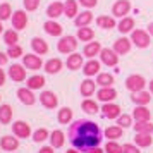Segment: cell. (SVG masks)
<instances>
[{
    "instance_id": "9f6ffc18",
    "label": "cell",
    "mask_w": 153,
    "mask_h": 153,
    "mask_svg": "<svg viewBox=\"0 0 153 153\" xmlns=\"http://www.w3.org/2000/svg\"><path fill=\"white\" fill-rule=\"evenodd\" d=\"M67 153H79V152H77L76 148H74V150H67Z\"/></svg>"
},
{
    "instance_id": "3957f363",
    "label": "cell",
    "mask_w": 153,
    "mask_h": 153,
    "mask_svg": "<svg viewBox=\"0 0 153 153\" xmlns=\"http://www.w3.org/2000/svg\"><path fill=\"white\" fill-rule=\"evenodd\" d=\"M150 33L143 31V29H134L131 33V42L138 47V48H146L150 45Z\"/></svg>"
},
{
    "instance_id": "91938a15",
    "label": "cell",
    "mask_w": 153,
    "mask_h": 153,
    "mask_svg": "<svg viewBox=\"0 0 153 153\" xmlns=\"http://www.w3.org/2000/svg\"><path fill=\"white\" fill-rule=\"evenodd\" d=\"M0 98H2V97H0Z\"/></svg>"
},
{
    "instance_id": "e575fe53",
    "label": "cell",
    "mask_w": 153,
    "mask_h": 153,
    "mask_svg": "<svg viewBox=\"0 0 153 153\" xmlns=\"http://www.w3.org/2000/svg\"><path fill=\"white\" fill-rule=\"evenodd\" d=\"M10 120H12V107L10 105H2L0 107V122L9 124Z\"/></svg>"
},
{
    "instance_id": "8fae6325",
    "label": "cell",
    "mask_w": 153,
    "mask_h": 153,
    "mask_svg": "<svg viewBox=\"0 0 153 153\" xmlns=\"http://www.w3.org/2000/svg\"><path fill=\"white\" fill-rule=\"evenodd\" d=\"M12 131L17 138H29V134H31V127L29 124H26L24 120H17L12 124Z\"/></svg>"
},
{
    "instance_id": "f907efd6",
    "label": "cell",
    "mask_w": 153,
    "mask_h": 153,
    "mask_svg": "<svg viewBox=\"0 0 153 153\" xmlns=\"http://www.w3.org/2000/svg\"><path fill=\"white\" fill-rule=\"evenodd\" d=\"M9 60V55L7 53H4V52H0V65H5Z\"/></svg>"
},
{
    "instance_id": "836d02e7",
    "label": "cell",
    "mask_w": 153,
    "mask_h": 153,
    "mask_svg": "<svg viewBox=\"0 0 153 153\" xmlns=\"http://www.w3.org/2000/svg\"><path fill=\"white\" fill-rule=\"evenodd\" d=\"M97 84H100L102 88H108L114 84V76L108 74V72H100L97 76Z\"/></svg>"
},
{
    "instance_id": "4316f807",
    "label": "cell",
    "mask_w": 153,
    "mask_h": 153,
    "mask_svg": "<svg viewBox=\"0 0 153 153\" xmlns=\"http://www.w3.org/2000/svg\"><path fill=\"white\" fill-rule=\"evenodd\" d=\"M134 143H136L138 146L146 148V146H150L153 143V138H152V134H146V132H136V136H134Z\"/></svg>"
},
{
    "instance_id": "7402d4cb",
    "label": "cell",
    "mask_w": 153,
    "mask_h": 153,
    "mask_svg": "<svg viewBox=\"0 0 153 153\" xmlns=\"http://www.w3.org/2000/svg\"><path fill=\"white\" fill-rule=\"evenodd\" d=\"M93 21V14H91V10H84L81 14L76 16V26L77 28H84V26H90V22Z\"/></svg>"
},
{
    "instance_id": "1f68e13d",
    "label": "cell",
    "mask_w": 153,
    "mask_h": 153,
    "mask_svg": "<svg viewBox=\"0 0 153 153\" xmlns=\"http://www.w3.org/2000/svg\"><path fill=\"white\" fill-rule=\"evenodd\" d=\"M95 38V31L88 26H84V28H79L77 29V40H81V42H91Z\"/></svg>"
},
{
    "instance_id": "f1b7e54d",
    "label": "cell",
    "mask_w": 153,
    "mask_h": 153,
    "mask_svg": "<svg viewBox=\"0 0 153 153\" xmlns=\"http://www.w3.org/2000/svg\"><path fill=\"white\" fill-rule=\"evenodd\" d=\"M150 100H152L150 93H146V91H143V90L132 93V102L136 105H146V103H150Z\"/></svg>"
},
{
    "instance_id": "2e32d148",
    "label": "cell",
    "mask_w": 153,
    "mask_h": 153,
    "mask_svg": "<svg viewBox=\"0 0 153 153\" xmlns=\"http://www.w3.org/2000/svg\"><path fill=\"white\" fill-rule=\"evenodd\" d=\"M31 47H33V50H35V53H38V55H45V53L48 52L47 42H45L43 38H40V36H35V38L31 40Z\"/></svg>"
},
{
    "instance_id": "8992f818",
    "label": "cell",
    "mask_w": 153,
    "mask_h": 153,
    "mask_svg": "<svg viewBox=\"0 0 153 153\" xmlns=\"http://www.w3.org/2000/svg\"><path fill=\"white\" fill-rule=\"evenodd\" d=\"M129 10H131V2L129 0H117L114 4V7H112V14H114V17L122 19V17L129 14Z\"/></svg>"
},
{
    "instance_id": "8d00e7d4",
    "label": "cell",
    "mask_w": 153,
    "mask_h": 153,
    "mask_svg": "<svg viewBox=\"0 0 153 153\" xmlns=\"http://www.w3.org/2000/svg\"><path fill=\"white\" fill-rule=\"evenodd\" d=\"M97 24L103 29H112V28H115V19L110 17V16H100L97 19Z\"/></svg>"
},
{
    "instance_id": "d4e9b609",
    "label": "cell",
    "mask_w": 153,
    "mask_h": 153,
    "mask_svg": "<svg viewBox=\"0 0 153 153\" xmlns=\"http://www.w3.org/2000/svg\"><path fill=\"white\" fill-rule=\"evenodd\" d=\"M67 67L71 71H77L83 67V55L81 53H71L67 59Z\"/></svg>"
},
{
    "instance_id": "ab89813d",
    "label": "cell",
    "mask_w": 153,
    "mask_h": 153,
    "mask_svg": "<svg viewBox=\"0 0 153 153\" xmlns=\"http://www.w3.org/2000/svg\"><path fill=\"white\" fill-rule=\"evenodd\" d=\"M105 136L108 139H117L122 136V127L120 126H112V127H107L105 129Z\"/></svg>"
},
{
    "instance_id": "5bb4252c",
    "label": "cell",
    "mask_w": 153,
    "mask_h": 153,
    "mask_svg": "<svg viewBox=\"0 0 153 153\" xmlns=\"http://www.w3.org/2000/svg\"><path fill=\"white\" fill-rule=\"evenodd\" d=\"M131 40L129 38H119L117 42L114 43V50L117 52L119 55H126V53H129V50H131Z\"/></svg>"
},
{
    "instance_id": "ee69618b",
    "label": "cell",
    "mask_w": 153,
    "mask_h": 153,
    "mask_svg": "<svg viewBox=\"0 0 153 153\" xmlns=\"http://www.w3.org/2000/svg\"><path fill=\"white\" fill-rule=\"evenodd\" d=\"M117 124L124 129V127H129V126L132 124V117L131 115H127V114H120L117 117Z\"/></svg>"
},
{
    "instance_id": "277c9868",
    "label": "cell",
    "mask_w": 153,
    "mask_h": 153,
    "mask_svg": "<svg viewBox=\"0 0 153 153\" xmlns=\"http://www.w3.org/2000/svg\"><path fill=\"white\" fill-rule=\"evenodd\" d=\"M145 77L139 76V74H132V76H129L127 79H126V88L129 91H132V93H136V91H141L143 88H145Z\"/></svg>"
},
{
    "instance_id": "7bdbcfd3",
    "label": "cell",
    "mask_w": 153,
    "mask_h": 153,
    "mask_svg": "<svg viewBox=\"0 0 153 153\" xmlns=\"http://www.w3.org/2000/svg\"><path fill=\"white\" fill-rule=\"evenodd\" d=\"M10 14H12L10 5H9L7 2H5V4H2V5H0V21H7L9 17H10Z\"/></svg>"
},
{
    "instance_id": "11a10c76",
    "label": "cell",
    "mask_w": 153,
    "mask_h": 153,
    "mask_svg": "<svg viewBox=\"0 0 153 153\" xmlns=\"http://www.w3.org/2000/svg\"><path fill=\"white\" fill-rule=\"evenodd\" d=\"M148 33L153 36V22H150V26H148Z\"/></svg>"
},
{
    "instance_id": "30bf717a",
    "label": "cell",
    "mask_w": 153,
    "mask_h": 153,
    "mask_svg": "<svg viewBox=\"0 0 153 153\" xmlns=\"http://www.w3.org/2000/svg\"><path fill=\"white\" fill-rule=\"evenodd\" d=\"M40 102L47 108H55L57 105H59V98H57V95L53 91H43L42 95H40Z\"/></svg>"
},
{
    "instance_id": "4fadbf2b",
    "label": "cell",
    "mask_w": 153,
    "mask_h": 153,
    "mask_svg": "<svg viewBox=\"0 0 153 153\" xmlns=\"http://www.w3.org/2000/svg\"><path fill=\"white\" fill-rule=\"evenodd\" d=\"M17 98L24 105H33L36 102V97L33 95V90H29V88H19L17 90Z\"/></svg>"
},
{
    "instance_id": "83f0119b",
    "label": "cell",
    "mask_w": 153,
    "mask_h": 153,
    "mask_svg": "<svg viewBox=\"0 0 153 153\" xmlns=\"http://www.w3.org/2000/svg\"><path fill=\"white\" fill-rule=\"evenodd\" d=\"M43 86H45V77L43 76H31L26 81V88H29V90H40Z\"/></svg>"
},
{
    "instance_id": "9a60e30c",
    "label": "cell",
    "mask_w": 153,
    "mask_h": 153,
    "mask_svg": "<svg viewBox=\"0 0 153 153\" xmlns=\"http://www.w3.org/2000/svg\"><path fill=\"white\" fill-rule=\"evenodd\" d=\"M0 146L5 152H16L17 146H19V139L12 138V136H4V138L0 139Z\"/></svg>"
},
{
    "instance_id": "52a82bcc",
    "label": "cell",
    "mask_w": 153,
    "mask_h": 153,
    "mask_svg": "<svg viewBox=\"0 0 153 153\" xmlns=\"http://www.w3.org/2000/svg\"><path fill=\"white\" fill-rule=\"evenodd\" d=\"M22 64H24V67L29 71H38L43 67V62L42 59L35 53H26V55H22Z\"/></svg>"
},
{
    "instance_id": "6da1fadb",
    "label": "cell",
    "mask_w": 153,
    "mask_h": 153,
    "mask_svg": "<svg viewBox=\"0 0 153 153\" xmlns=\"http://www.w3.org/2000/svg\"><path fill=\"white\" fill-rule=\"evenodd\" d=\"M69 141L77 152H90L102 141L100 127L93 120L79 119L69 127Z\"/></svg>"
},
{
    "instance_id": "74e56055",
    "label": "cell",
    "mask_w": 153,
    "mask_h": 153,
    "mask_svg": "<svg viewBox=\"0 0 153 153\" xmlns=\"http://www.w3.org/2000/svg\"><path fill=\"white\" fill-rule=\"evenodd\" d=\"M4 42L7 43L9 47L17 45V42H19V35H17V31H16V29H7V31L4 33Z\"/></svg>"
},
{
    "instance_id": "681fc988",
    "label": "cell",
    "mask_w": 153,
    "mask_h": 153,
    "mask_svg": "<svg viewBox=\"0 0 153 153\" xmlns=\"http://www.w3.org/2000/svg\"><path fill=\"white\" fill-rule=\"evenodd\" d=\"M81 5H84V7H88V9H91V7H97V4H98V0H77Z\"/></svg>"
},
{
    "instance_id": "b9f144b4",
    "label": "cell",
    "mask_w": 153,
    "mask_h": 153,
    "mask_svg": "<svg viewBox=\"0 0 153 153\" xmlns=\"http://www.w3.org/2000/svg\"><path fill=\"white\" fill-rule=\"evenodd\" d=\"M105 153H122V146L115 143L114 139L107 141V146H105Z\"/></svg>"
},
{
    "instance_id": "f6af8a7d",
    "label": "cell",
    "mask_w": 153,
    "mask_h": 153,
    "mask_svg": "<svg viewBox=\"0 0 153 153\" xmlns=\"http://www.w3.org/2000/svg\"><path fill=\"white\" fill-rule=\"evenodd\" d=\"M48 138V131L47 129H38V131H35V134H33V139H35L36 143H42V141H45V139Z\"/></svg>"
},
{
    "instance_id": "ba28073f",
    "label": "cell",
    "mask_w": 153,
    "mask_h": 153,
    "mask_svg": "<svg viewBox=\"0 0 153 153\" xmlns=\"http://www.w3.org/2000/svg\"><path fill=\"white\" fill-rule=\"evenodd\" d=\"M9 76L12 81L16 83H21L26 79V69H24V65H19V64H14V65H10L9 67Z\"/></svg>"
},
{
    "instance_id": "ffe728a7",
    "label": "cell",
    "mask_w": 153,
    "mask_h": 153,
    "mask_svg": "<svg viewBox=\"0 0 153 153\" xmlns=\"http://www.w3.org/2000/svg\"><path fill=\"white\" fill-rule=\"evenodd\" d=\"M132 117L136 120H152V114L145 105H136V108L132 112Z\"/></svg>"
},
{
    "instance_id": "4dcf8cb0",
    "label": "cell",
    "mask_w": 153,
    "mask_h": 153,
    "mask_svg": "<svg viewBox=\"0 0 153 153\" xmlns=\"http://www.w3.org/2000/svg\"><path fill=\"white\" fill-rule=\"evenodd\" d=\"M60 69H62V60L60 59H50L48 62L45 64V71L48 74H57Z\"/></svg>"
},
{
    "instance_id": "603a6c76",
    "label": "cell",
    "mask_w": 153,
    "mask_h": 153,
    "mask_svg": "<svg viewBox=\"0 0 153 153\" xmlns=\"http://www.w3.org/2000/svg\"><path fill=\"white\" fill-rule=\"evenodd\" d=\"M102 110H103V115L108 119H117L120 115V107L115 103H105Z\"/></svg>"
},
{
    "instance_id": "ac0fdd59",
    "label": "cell",
    "mask_w": 153,
    "mask_h": 153,
    "mask_svg": "<svg viewBox=\"0 0 153 153\" xmlns=\"http://www.w3.org/2000/svg\"><path fill=\"white\" fill-rule=\"evenodd\" d=\"M83 72H84V76H95V74H100V62L98 60H95V59H91L90 62H86L83 65Z\"/></svg>"
},
{
    "instance_id": "db71d44e",
    "label": "cell",
    "mask_w": 153,
    "mask_h": 153,
    "mask_svg": "<svg viewBox=\"0 0 153 153\" xmlns=\"http://www.w3.org/2000/svg\"><path fill=\"white\" fill-rule=\"evenodd\" d=\"M88 153H105V152L102 150V148H98V146H95V148H91V150H90Z\"/></svg>"
},
{
    "instance_id": "9c48e42d",
    "label": "cell",
    "mask_w": 153,
    "mask_h": 153,
    "mask_svg": "<svg viewBox=\"0 0 153 153\" xmlns=\"http://www.w3.org/2000/svg\"><path fill=\"white\" fill-rule=\"evenodd\" d=\"M26 24H28V14L24 10H16L14 14H12V26H14V29L16 31L24 29Z\"/></svg>"
},
{
    "instance_id": "d6a6232c",
    "label": "cell",
    "mask_w": 153,
    "mask_h": 153,
    "mask_svg": "<svg viewBox=\"0 0 153 153\" xmlns=\"http://www.w3.org/2000/svg\"><path fill=\"white\" fill-rule=\"evenodd\" d=\"M134 129H136V132H146V134H152L153 132V124H152V120H136Z\"/></svg>"
},
{
    "instance_id": "60d3db41",
    "label": "cell",
    "mask_w": 153,
    "mask_h": 153,
    "mask_svg": "<svg viewBox=\"0 0 153 153\" xmlns=\"http://www.w3.org/2000/svg\"><path fill=\"white\" fill-rule=\"evenodd\" d=\"M83 110L88 112V114H97L98 112V103L95 100H90V98H86L83 102Z\"/></svg>"
},
{
    "instance_id": "484cf974",
    "label": "cell",
    "mask_w": 153,
    "mask_h": 153,
    "mask_svg": "<svg viewBox=\"0 0 153 153\" xmlns=\"http://www.w3.org/2000/svg\"><path fill=\"white\" fill-rule=\"evenodd\" d=\"M95 88H97V81H91V79H84L81 83V95L83 97H91L95 93Z\"/></svg>"
},
{
    "instance_id": "bcb514c9",
    "label": "cell",
    "mask_w": 153,
    "mask_h": 153,
    "mask_svg": "<svg viewBox=\"0 0 153 153\" xmlns=\"http://www.w3.org/2000/svg\"><path fill=\"white\" fill-rule=\"evenodd\" d=\"M7 55L12 57V59H17V57L22 55V48L19 47V45H14V47H9L7 50Z\"/></svg>"
},
{
    "instance_id": "5b68a950",
    "label": "cell",
    "mask_w": 153,
    "mask_h": 153,
    "mask_svg": "<svg viewBox=\"0 0 153 153\" xmlns=\"http://www.w3.org/2000/svg\"><path fill=\"white\" fill-rule=\"evenodd\" d=\"M100 60H102L105 65L114 67V65L119 64V53L112 48H102V52H100Z\"/></svg>"
},
{
    "instance_id": "f5cc1de1",
    "label": "cell",
    "mask_w": 153,
    "mask_h": 153,
    "mask_svg": "<svg viewBox=\"0 0 153 153\" xmlns=\"http://www.w3.org/2000/svg\"><path fill=\"white\" fill-rule=\"evenodd\" d=\"M5 84V72L0 69V86H4Z\"/></svg>"
},
{
    "instance_id": "680465c9",
    "label": "cell",
    "mask_w": 153,
    "mask_h": 153,
    "mask_svg": "<svg viewBox=\"0 0 153 153\" xmlns=\"http://www.w3.org/2000/svg\"><path fill=\"white\" fill-rule=\"evenodd\" d=\"M2 31H4V26H2V22H0V33H2Z\"/></svg>"
},
{
    "instance_id": "d6986e66",
    "label": "cell",
    "mask_w": 153,
    "mask_h": 153,
    "mask_svg": "<svg viewBox=\"0 0 153 153\" xmlns=\"http://www.w3.org/2000/svg\"><path fill=\"white\" fill-rule=\"evenodd\" d=\"M100 52H102V45L98 42H90L83 50V53L88 59H95V55H100Z\"/></svg>"
},
{
    "instance_id": "c3c4849f",
    "label": "cell",
    "mask_w": 153,
    "mask_h": 153,
    "mask_svg": "<svg viewBox=\"0 0 153 153\" xmlns=\"http://www.w3.org/2000/svg\"><path fill=\"white\" fill-rule=\"evenodd\" d=\"M122 153H141L138 145H124L122 146Z\"/></svg>"
},
{
    "instance_id": "7dc6e473",
    "label": "cell",
    "mask_w": 153,
    "mask_h": 153,
    "mask_svg": "<svg viewBox=\"0 0 153 153\" xmlns=\"http://www.w3.org/2000/svg\"><path fill=\"white\" fill-rule=\"evenodd\" d=\"M22 2H24L26 10H29V12H33V10H36L40 7V0H22Z\"/></svg>"
},
{
    "instance_id": "d590c367",
    "label": "cell",
    "mask_w": 153,
    "mask_h": 153,
    "mask_svg": "<svg viewBox=\"0 0 153 153\" xmlns=\"http://www.w3.org/2000/svg\"><path fill=\"white\" fill-rule=\"evenodd\" d=\"M64 141H65V136H64L62 131H53L52 134H50V143H52L53 148H60V146H64Z\"/></svg>"
},
{
    "instance_id": "cb8c5ba5",
    "label": "cell",
    "mask_w": 153,
    "mask_h": 153,
    "mask_svg": "<svg viewBox=\"0 0 153 153\" xmlns=\"http://www.w3.org/2000/svg\"><path fill=\"white\" fill-rule=\"evenodd\" d=\"M117 29L120 31V33H132L134 31V19L132 17H122L120 19V22L117 24Z\"/></svg>"
},
{
    "instance_id": "816d5d0a",
    "label": "cell",
    "mask_w": 153,
    "mask_h": 153,
    "mask_svg": "<svg viewBox=\"0 0 153 153\" xmlns=\"http://www.w3.org/2000/svg\"><path fill=\"white\" fill-rule=\"evenodd\" d=\"M38 153H53V146H43V148H40Z\"/></svg>"
},
{
    "instance_id": "44dd1931",
    "label": "cell",
    "mask_w": 153,
    "mask_h": 153,
    "mask_svg": "<svg viewBox=\"0 0 153 153\" xmlns=\"http://www.w3.org/2000/svg\"><path fill=\"white\" fill-rule=\"evenodd\" d=\"M62 14H64V4H60V2H53L47 9V16L50 19H57L59 16H62Z\"/></svg>"
},
{
    "instance_id": "6f0895ef",
    "label": "cell",
    "mask_w": 153,
    "mask_h": 153,
    "mask_svg": "<svg viewBox=\"0 0 153 153\" xmlns=\"http://www.w3.org/2000/svg\"><path fill=\"white\" fill-rule=\"evenodd\" d=\"M150 91H152V93H153V79H152V81H150Z\"/></svg>"
},
{
    "instance_id": "e0dca14e",
    "label": "cell",
    "mask_w": 153,
    "mask_h": 153,
    "mask_svg": "<svg viewBox=\"0 0 153 153\" xmlns=\"http://www.w3.org/2000/svg\"><path fill=\"white\" fill-rule=\"evenodd\" d=\"M43 28H45V31H47L50 36H60V35H62V31H64L62 26H60L59 22H55L53 19L47 21L45 24H43Z\"/></svg>"
},
{
    "instance_id": "f35d334b",
    "label": "cell",
    "mask_w": 153,
    "mask_h": 153,
    "mask_svg": "<svg viewBox=\"0 0 153 153\" xmlns=\"http://www.w3.org/2000/svg\"><path fill=\"white\" fill-rule=\"evenodd\" d=\"M59 122L60 124H69L71 120H72V110H71L69 107H64L59 110Z\"/></svg>"
},
{
    "instance_id": "7c38bea8",
    "label": "cell",
    "mask_w": 153,
    "mask_h": 153,
    "mask_svg": "<svg viewBox=\"0 0 153 153\" xmlns=\"http://www.w3.org/2000/svg\"><path fill=\"white\" fill-rule=\"evenodd\" d=\"M115 97H117V91L114 90L112 86H108V88H100L97 93V98L100 102H103V103H110L112 100H115Z\"/></svg>"
},
{
    "instance_id": "7a4b0ae2",
    "label": "cell",
    "mask_w": 153,
    "mask_h": 153,
    "mask_svg": "<svg viewBox=\"0 0 153 153\" xmlns=\"http://www.w3.org/2000/svg\"><path fill=\"white\" fill-rule=\"evenodd\" d=\"M57 48L60 53H74L77 48V38L76 36H62L60 42L57 43Z\"/></svg>"
},
{
    "instance_id": "f546056e",
    "label": "cell",
    "mask_w": 153,
    "mask_h": 153,
    "mask_svg": "<svg viewBox=\"0 0 153 153\" xmlns=\"http://www.w3.org/2000/svg\"><path fill=\"white\" fill-rule=\"evenodd\" d=\"M64 14L67 17H76L77 16V0H65L64 4Z\"/></svg>"
}]
</instances>
